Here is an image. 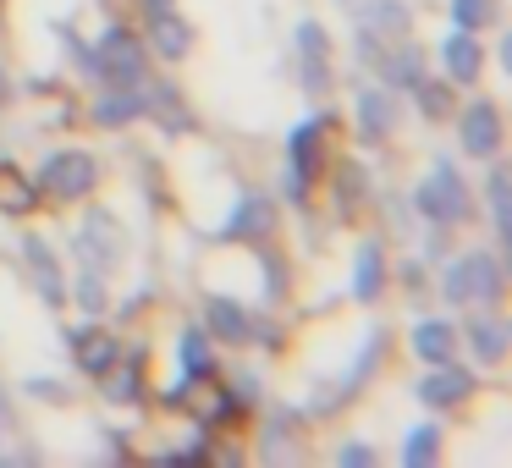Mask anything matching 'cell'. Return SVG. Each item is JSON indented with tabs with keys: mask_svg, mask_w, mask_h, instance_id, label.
<instances>
[{
	"mask_svg": "<svg viewBox=\"0 0 512 468\" xmlns=\"http://www.w3.org/2000/svg\"><path fill=\"white\" fill-rule=\"evenodd\" d=\"M116 336L100 331V325H83V331H72V358H78V369H89V375H111L116 369Z\"/></svg>",
	"mask_w": 512,
	"mask_h": 468,
	"instance_id": "cell-9",
	"label": "cell"
},
{
	"mask_svg": "<svg viewBox=\"0 0 512 468\" xmlns=\"http://www.w3.org/2000/svg\"><path fill=\"white\" fill-rule=\"evenodd\" d=\"M138 111H144V94H138V89H116V94H105V100L94 105V122L122 127V122H133Z\"/></svg>",
	"mask_w": 512,
	"mask_h": 468,
	"instance_id": "cell-20",
	"label": "cell"
},
{
	"mask_svg": "<svg viewBox=\"0 0 512 468\" xmlns=\"http://www.w3.org/2000/svg\"><path fill=\"white\" fill-rule=\"evenodd\" d=\"M441 292H446L452 303L501 298V265H496V254H485V248H474V254H463L452 270H446Z\"/></svg>",
	"mask_w": 512,
	"mask_h": 468,
	"instance_id": "cell-3",
	"label": "cell"
},
{
	"mask_svg": "<svg viewBox=\"0 0 512 468\" xmlns=\"http://www.w3.org/2000/svg\"><path fill=\"white\" fill-rule=\"evenodd\" d=\"M270 232V204L265 199H237V215L226 221V237H265Z\"/></svg>",
	"mask_w": 512,
	"mask_h": 468,
	"instance_id": "cell-18",
	"label": "cell"
},
{
	"mask_svg": "<svg viewBox=\"0 0 512 468\" xmlns=\"http://www.w3.org/2000/svg\"><path fill=\"white\" fill-rule=\"evenodd\" d=\"M149 12H171V0H149Z\"/></svg>",
	"mask_w": 512,
	"mask_h": 468,
	"instance_id": "cell-32",
	"label": "cell"
},
{
	"mask_svg": "<svg viewBox=\"0 0 512 468\" xmlns=\"http://www.w3.org/2000/svg\"><path fill=\"white\" fill-rule=\"evenodd\" d=\"M468 342H474V358H479V364H501V358H507V325L474 320V325H468Z\"/></svg>",
	"mask_w": 512,
	"mask_h": 468,
	"instance_id": "cell-17",
	"label": "cell"
},
{
	"mask_svg": "<svg viewBox=\"0 0 512 468\" xmlns=\"http://www.w3.org/2000/svg\"><path fill=\"white\" fill-rule=\"evenodd\" d=\"M23 259H28V270H34L39 298H45V303H61V298H67V276H61V265H56V254H50V243L28 237V243H23Z\"/></svg>",
	"mask_w": 512,
	"mask_h": 468,
	"instance_id": "cell-11",
	"label": "cell"
},
{
	"mask_svg": "<svg viewBox=\"0 0 512 468\" xmlns=\"http://www.w3.org/2000/svg\"><path fill=\"white\" fill-rule=\"evenodd\" d=\"M413 353H419L424 364H446V358L457 353V331L446 320H424L419 331H413Z\"/></svg>",
	"mask_w": 512,
	"mask_h": 468,
	"instance_id": "cell-14",
	"label": "cell"
},
{
	"mask_svg": "<svg viewBox=\"0 0 512 468\" xmlns=\"http://www.w3.org/2000/svg\"><path fill=\"white\" fill-rule=\"evenodd\" d=\"M457 133H463V149L474 160H496L501 155V111L496 105H468L463 111V122H457Z\"/></svg>",
	"mask_w": 512,
	"mask_h": 468,
	"instance_id": "cell-6",
	"label": "cell"
},
{
	"mask_svg": "<svg viewBox=\"0 0 512 468\" xmlns=\"http://www.w3.org/2000/svg\"><path fill=\"white\" fill-rule=\"evenodd\" d=\"M342 463L347 468H369V463H375V452H369V446H342Z\"/></svg>",
	"mask_w": 512,
	"mask_h": 468,
	"instance_id": "cell-31",
	"label": "cell"
},
{
	"mask_svg": "<svg viewBox=\"0 0 512 468\" xmlns=\"http://www.w3.org/2000/svg\"><path fill=\"white\" fill-rule=\"evenodd\" d=\"M0 210H12V215L34 210V182L17 177L12 166H0Z\"/></svg>",
	"mask_w": 512,
	"mask_h": 468,
	"instance_id": "cell-21",
	"label": "cell"
},
{
	"mask_svg": "<svg viewBox=\"0 0 512 468\" xmlns=\"http://www.w3.org/2000/svg\"><path fill=\"white\" fill-rule=\"evenodd\" d=\"M391 122H397V105H391L386 89H364V94H358V133H364L369 144H375V138H386Z\"/></svg>",
	"mask_w": 512,
	"mask_h": 468,
	"instance_id": "cell-13",
	"label": "cell"
},
{
	"mask_svg": "<svg viewBox=\"0 0 512 468\" xmlns=\"http://www.w3.org/2000/svg\"><path fill=\"white\" fill-rule=\"evenodd\" d=\"M182 364H188V369H210V364H215L210 336H204V331H188V336H182Z\"/></svg>",
	"mask_w": 512,
	"mask_h": 468,
	"instance_id": "cell-28",
	"label": "cell"
},
{
	"mask_svg": "<svg viewBox=\"0 0 512 468\" xmlns=\"http://www.w3.org/2000/svg\"><path fill=\"white\" fill-rule=\"evenodd\" d=\"M298 72H303V89L309 94H325L331 89V50H303Z\"/></svg>",
	"mask_w": 512,
	"mask_h": 468,
	"instance_id": "cell-24",
	"label": "cell"
},
{
	"mask_svg": "<svg viewBox=\"0 0 512 468\" xmlns=\"http://www.w3.org/2000/svg\"><path fill=\"white\" fill-rule=\"evenodd\" d=\"M380 72H386V83H391V89H413V83L424 78V50H419V45L391 50V56L380 61Z\"/></svg>",
	"mask_w": 512,
	"mask_h": 468,
	"instance_id": "cell-15",
	"label": "cell"
},
{
	"mask_svg": "<svg viewBox=\"0 0 512 468\" xmlns=\"http://www.w3.org/2000/svg\"><path fill=\"white\" fill-rule=\"evenodd\" d=\"M413 100H419V111L430 116V122H446V116H452V89H446V83L419 78L413 83Z\"/></svg>",
	"mask_w": 512,
	"mask_h": 468,
	"instance_id": "cell-23",
	"label": "cell"
},
{
	"mask_svg": "<svg viewBox=\"0 0 512 468\" xmlns=\"http://www.w3.org/2000/svg\"><path fill=\"white\" fill-rule=\"evenodd\" d=\"M0 100H6V72H0Z\"/></svg>",
	"mask_w": 512,
	"mask_h": 468,
	"instance_id": "cell-33",
	"label": "cell"
},
{
	"mask_svg": "<svg viewBox=\"0 0 512 468\" xmlns=\"http://www.w3.org/2000/svg\"><path fill=\"white\" fill-rule=\"evenodd\" d=\"M353 292H358V298H375V292H380V248H358Z\"/></svg>",
	"mask_w": 512,
	"mask_h": 468,
	"instance_id": "cell-27",
	"label": "cell"
},
{
	"mask_svg": "<svg viewBox=\"0 0 512 468\" xmlns=\"http://www.w3.org/2000/svg\"><path fill=\"white\" fill-rule=\"evenodd\" d=\"M468 391H474V375H468V369H452V364H435V375L419 380L424 408H457V402H468Z\"/></svg>",
	"mask_w": 512,
	"mask_h": 468,
	"instance_id": "cell-8",
	"label": "cell"
},
{
	"mask_svg": "<svg viewBox=\"0 0 512 468\" xmlns=\"http://www.w3.org/2000/svg\"><path fill=\"white\" fill-rule=\"evenodd\" d=\"M155 45H160V56L182 61V56L193 50V34H188V23H182L177 12H155Z\"/></svg>",
	"mask_w": 512,
	"mask_h": 468,
	"instance_id": "cell-16",
	"label": "cell"
},
{
	"mask_svg": "<svg viewBox=\"0 0 512 468\" xmlns=\"http://www.w3.org/2000/svg\"><path fill=\"white\" fill-rule=\"evenodd\" d=\"M287 149H292V171H298V177H309V171L320 166V122H303V127H292Z\"/></svg>",
	"mask_w": 512,
	"mask_h": 468,
	"instance_id": "cell-19",
	"label": "cell"
},
{
	"mask_svg": "<svg viewBox=\"0 0 512 468\" xmlns=\"http://www.w3.org/2000/svg\"><path fill=\"white\" fill-rule=\"evenodd\" d=\"M122 248H127L122 221H116L111 210H100V204H94V210L83 215V226H78V259L94 270V276H105V270L122 265Z\"/></svg>",
	"mask_w": 512,
	"mask_h": 468,
	"instance_id": "cell-2",
	"label": "cell"
},
{
	"mask_svg": "<svg viewBox=\"0 0 512 468\" xmlns=\"http://www.w3.org/2000/svg\"><path fill=\"white\" fill-rule=\"evenodd\" d=\"M105 397H111V402H133L138 397V375H133V369H122L116 380H105Z\"/></svg>",
	"mask_w": 512,
	"mask_h": 468,
	"instance_id": "cell-30",
	"label": "cell"
},
{
	"mask_svg": "<svg viewBox=\"0 0 512 468\" xmlns=\"http://www.w3.org/2000/svg\"><path fill=\"white\" fill-rule=\"evenodd\" d=\"M204 320H210V336H221V342H254V320L232 298H210L204 303Z\"/></svg>",
	"mask_w": 512,
	"mask_h": 468,
	"instance_id": "cell-12",
	"label": "cell"
},
{
	"mask_svg": "<svg viewBox=\"0 0 512 468\" xmlns=\"http://www.w3.org/2000/svg\"><path fill=\"white\" fill-rule=\"evenodd\" d=\"M441 61H446V78L452 83H474L479 78V67H485V45H479V34H452L441 45Z\"/></svg>",
	"mask_w": 512,
	"mask_h": 468,
	"instance_id": "cell-10",
	"label": "cell"
},
{
	"mask_svg": "<svg viewBox=\"0 0 512 468\" xmlns=\"http://www.w3.org/2000/svg\"><path fill=\"white\" fill-rule=\"evenodd\" d=\"M435 452H441V430H435V424H419V430L408 435V446H402V463H408V468H430Z\"/></svg>",
	"mask_w": 512,
	"mask_h": 468,
	"instance_id": "cell-22",
	"label": "cell"
},
{
	"mask_svg": "<svg viewBox=\"0 0 512 468\" xmlns=\"http://www.w3.org/2000/svg\"><path fill=\"white\" fill-rule=\"evenodd\" d=\"M94 182H100V166L83 149H61L39 166V188L56 193V199H83V193H94Z\"/></svg>",
	"mask_w": 512,
	"mask_h": 468,
	"instance_id": "cell-4",
	"label": "cell"
},
{
	"mask_svg": "<svg viewBox=\"0 0 512 468\" xmlns=\"http://www.w3.org/2000/svg\"><path fill=\"white\" fill-rule=\"evenodd\" d=\"M419 210L430 215L435 226H457V221H468L474 199H468V188H463V177H457L452 160H435L430 177L419 182Z\"/></svg>",
	"mask_w": 512,
	"mask_h": 468,
	"instance_id": "cell-1",
	"label": "cell"
},
{
	"mask_svg": "<svg viewBox=\"0 0 512 468\" xmlns=\"http://www.w3.org/2000/svg\"><path fill=\"white\" fill-rule=\"evenodd\" d=\"M78 303H83V309H89V314H100V309H105V281L94 276V270H89V276L78 281Z\"/></svg>",
	"mask_w": 512,
	"mask_h": 468,
	"instance_id": "cell-29",
	"label": "cell"
},
{
	"mask_svg": "<svg viewBox=\"0 0 512 468\" xmlns=\"http://www.w3.org/2000/svg\"><path fill=\"white\" fill-rule=\"evenodd\" d=\"M452 17H457V28L479 34V28L496 23V0H452Z\"/></svg>",
	"mask_w": 512,
	"mask_h": 468,
	"instance_id": "cell-25",
	"label": "cell"
},
{
	"mask_svg": "<svg viewBox=\"0 0 512 468\" xmlns=\"http://www.w3.org/2000/svg\"><path fill=\"white\" fill-rule=\"evenodd\" d=\"M94 78H111L122 83V89H138L144 83V50H138L133 34H122V28H111L100 45V56H94Z\"/></svg>",
	"mask_w": 512,
	"mask_h": 468,
	"instance_id": "cell-5",
	"label": "cell"
},
{
	"mask_svg": "<svg viewBox=\"0 0 512 468\" xmlns=\"http://www.w3.org/2000/svg\"><path fill=\"white\" fill-rule=\"evenodd\" d=\"M408 23L413 12L402 0H364L358 6V45H369V39H408Z\"/></svg>",
	"mask_w": 512,
	"mask_h": 468,
	"instance_id": "cell-7",
	"label": "cell"
},
{
	"mask_svg": "<svg viewBox=\"0 0 512 468\" xmlns=\"http://www.w3.org/2000/svg\"><path fill=\"white\" fill-rule=\"evenodd\" d=\"M490 221H496V237L507 243V232H512V210H507V171H490Z\"/></svg>",
	"mask_w": 512,
	"mask_h": 468,
	"instance_id": "cell-26",
	"label": "cell"
}]
</instances>
